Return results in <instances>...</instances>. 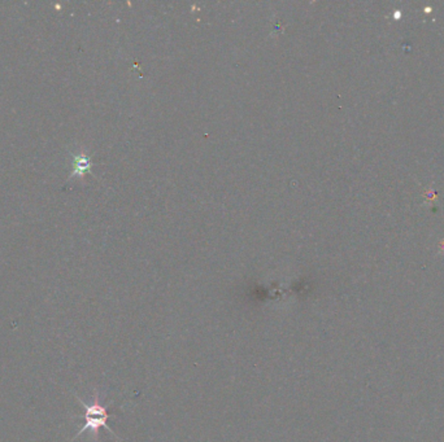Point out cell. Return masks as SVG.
Masks as SVG:
<instances>
[{"label": "cell", "mask_w": 444, "mask_h": 442, "mask_svg": "<svg viewBox=\"0 0 444 442\" xmlns=\"http://www.w3.org/2000/svg\"><path fill=\"white\" fill-rule=\"evenodd\" d=\"M77 401L82 405V408L84 409V424L80 428L78 434L72 438L73 441L76 440L77 437H80L81 434H84V432H91V434H94V436H98V432H99L101 428H106L109 434L116 436L115 432L112 431V428L108 426L109 417H112L113 414H110L108 411L109 405H103L101 403L99 393L95 392L94 400H92L90 405L84 402L80 397H77ZM116 437H118V436H116Z\"/></svg>", "instance_id": "6da1fadb"}]
</instances>
